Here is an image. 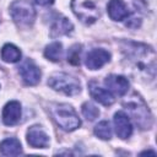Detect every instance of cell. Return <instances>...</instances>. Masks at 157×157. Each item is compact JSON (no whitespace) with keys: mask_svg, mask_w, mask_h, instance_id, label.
Returning <instances> with one entry per match:
<instances>
[{"mask_svg":"<svg viewBox=\"0 0 157 157\" xmlns=\"http://www.w3.org/2000/svg\"><path fill=\"white\" fill-rule=\"evenodd\" d=\"M94 134H96V136H98L102 140H109L112 137V128H110L109 123L105 120L99 121L94 126Z\"/></svg>","mask_w":157,"mask_h":157,"instance_id":"obj_18","label":"cell"},{"mask_svg":"<svg viewBox=\"0 0 157 157\" xmlns=\"http://www.w3.org/2000/svg\"><path fill=\"white\" fill-rule=\"evenodd\" d=\"M48 85L58 92H61L66 96H75L77 93H80L81 91V83L80 81L65 72H55L53 74L49 80H48Z\"/></svg>","mask_w":157,"mask_h":157,"instance_id":"obj_3","label":"cell"},{"mask_svg":"<svg viewBox=\"0 0 157 157\" xmlns=\"http://www.w3.org/2000/svg\"><path fill=\"white\" fill-rule=\"evenodd\" d=\"M102 0H72L71 9L74 13L86 25H91L101 16Z\"/></svg>","mask_w":157,"mask_h":157,"instance_id":"obj_2","label":"cell"},{"mask_svg":"<svg viewBox=\"0 0 157 157\" xmlns=\"http://www.w3.org/2000/svg\"><path fill=\"white\" fill-rule=\"evenodd\" d=\"M36 2L42 6H48V5H52L54 2V0H36Z\"/></svg>","mask_w":157,"mask_h":157,"instance_id":"obj_21","label":"cell"},{"mask_svg":"<svg viewBox=\"0 0 157 157\" xmlns=\"http://www.w3.org/2000/svg\"><path fill=\"white\" fill-rule=\"evenodd\" d=\"M27 142L34 148H45L49 145V136L39 125H33L27 130Z\"/></svg>","mask_w":157,"mask_h":157,"instance_id":"obj_7","label":"cell"},{"mask_svg":"<svg viewBox=\"0 0 157 157\" xmlns=\"http://www.w3.org/2000/svg\"><path fill=\"white\" fill-rule=\"evenodd\" d=\"M50 113L55 123L65 131H74L81 125L78 115L76 114L75 109L69 104H54L50 109Z\"/></svg>","mask_w":157,"mask_h":157,"instance_id":"obj_1","label":"cell"},{"mask_svg":"<svg viewBox=\"0 0 157 157\" xmlns=\"http://www.w3.org/2000/svg\"><path fill=\"white\" fill-rule=\"evenodd\" d=\"M114 128L118 137L125 140L132 134V124L130 118L124 112H117L114 114Z\"/></svg>","mask_w":157,"mask_h":157,"instance_id":"obj_8","label":"cell"},{"mask_svg":"<svg viewBox=\"0 0 157 157\" xmlns=\"http://www.w3.org/2000/svg\"><path fill=\"white\" fill-rule=\"evenodd\" d=\"M21 118V104L17 101L6 103L2 109V121L6 125H15Z\"/></svg>","mask_w":157,"mask_h":157,"instance_id":"obj_11","label":"cell"},{"mask_svg":"<svg viewBox=\"0 0 157 157\" xmlns=\"http://www.w3.org/2000/svg\"><path fill=\"white\" fill-rule=\"evenodd\" d=\"M104 85L108 91L118 96H124L129 90V81L121 75H109L104 80Z\"/></svg>","mask_w":157,"mask_h":157,"instance_id":"obj_10","label":"cell"},{"mask_svg":"<svg viewBox=\"0 0 157 157\" xmlns=\"http://www.w3.org/2000/svg\"><path fill=\"white\" fill-rule=\"evenodd\" d=\"M10 13L20 27H29L36 20V10L28 0H15L10 6Z\"/></svg>","mask_w":157,"mask_h":157,"instance_id":"obj_4","label":"cell"},{"mask_svg":"<svg viewBox=\"0 0 157 157\" xmlns=\"http://www.w3.org/2000/svg\"><path fill=\"white\" fill-rule=\"evenodd\" d=\"M124 107L128 109V112L141 129H148L151 126V113L140 97H131L129 101L124 102Z\"/></svg>","mask_w":157,"mask_h":157,"instance_id":"obj_5","label":"cell"},{"mask_svg":"<svg viewBox=\"0 0 157 157\" xmlns=\"http://www.w3.org/2000/svg\"><path fill=\"white\" fill-rule=\"evenodd\" d=\"M80 54H81V45H78V44L72 45L67 54V61L74 65H78L80 64Z\"/></svg>","mask_w":157,"mask_h":157,"instance_id":"obj_20","label":"cell"},{"mask_svg":"<svg viewBox=\"0 0 157 157\" xmlns=\"http://www.w3.org/2000/svg\"><path fill=\"white\" fill-rule=\"evenodd\" d=\"M1 59L6 63H17L21 59V52L16 45L7 43L1 49Z\"/></svg>","mask_w":157,"mask_h":157,"instance_id":"obj_16","label":"cell"},{"mask_svg":"<svg viewBox=\"0 0 157 157\" xmlns=\"http://www.w3.org/2000/svg\"><path fill=\"white\" fill-rule=\"evenodd\" d=\"M141 155H156V152L155 151H144V152H141Z\"/></svg>","mask_w":157,"mask_h":157,"instance_id":"obj_22","label":"cell"},{"mask_svg":"<svg viewBox=\"0 0 157 157\" xmlns=\"http://www.w3.org/2000/svg\"><path fill=\"white\" fill-rule=\"evenodd\" d=\"M88 87H90V93H91V96H92L97 102H99L101 104H103V105H110V104L114 103V96L112 94L110 91L97 86L94 82H91Z\"/></svg>","mask_w":157,"mask_h":157,"instance_id":"obj_13","label":"cell"},{"mask_svg":"<svg viewBox=\"0 0 157 157\" xmlns=\"http://www.w3.org/2000/svg\"><path fill=\"white\" fill-rule=\"evenodd\" d=\"M110 60V54L104 49H92L86 56V66L90 70H98Z\"/></svg>","mask_w":157,"mask_h":157,"instance_id":"obj_9","label":"cell"},{"mask_svg":"<svg viewBox=\"0 0 157 157\" xmlns=\"http://www.w3.org/2000/svg\"><path fill=\"white\" fill-rule=\"evenodd\" d=\"M71 31H72V23L66 17H59L52 26L50 37L56 38L60 36H65V34L71 33Z\"/></svg>","mask_w":157,"mask_h":157,"instance_id":"obj_14","label":"cell"},{"mask_svg":"<svg viewBox=\"0 0 157 157\" xmlns=\"http://www.w3.org/2000/svg\"><path fill=\"white\" fill-rule=\"evenodd\" d=\"M0 152L4 156H18L22 152L21 142L15 137L5 139L0 142Z\"/></svg>","mask_w":157,"mask_h":157,"instance_id":"obj_15","label":"cell"},{"mask_svg":"<svg viewBox=\"0 0 157 157\" xmlns=\"http://www.w3.org/2000/svg\"><path fill=\"white\" fill-rule=\"evenodd\" d=\"M63 45L59 42H53L49 45H47L44 50V55L50 61H60L63 58Z\"/></svg>","mask_w":157,"mask_h":157,"instance_id":"obj_17","label":"cell"},{"mask_svg":"<svg viewBox=\"0 0 157 157\" xmlns=\"http://www.w3.org/2000/svg\"><path fill=\"white\" fill-rule=\"evenodd\" d=\"M20 75L26 85L34 86L40 80V70L37 67V65L32 60H26L20 67H18Z\"/></svg>","mask_w":157,"mask_h":157,"instance_id":"obj_6","label":"cell"},{"mask_svg":"<svg viewBox=\"0 0 157 157\" xmlns=\"http://www.w3.org/2000/svg\"><path fill=\"white\" fill-rule=\"evenodd\" d=\"M108 15L114 21H123L129 17L130 12L123 0H110L108 2Z\"/></svg>","mask_w":157,"mask_h":157,"instance_id":"obj_12","label":"cell"},{"mask_svg":"<svg viewBox=\"0 0 157 157\" xmlns=\"http://www.w3.org/2000/svg\"><path fill=\"white\" fill-rule=\"evenodd\" d=\"M82 114H83V117H85L87 120L92 121V120H94L96 118H98V115H99V109H98L93 103H91V102H85V103L82 104Z\"/></svg>","mask_w":157,"mask_h":157,"instance_id":"obj_19","label":"cell"}]
</instances>
